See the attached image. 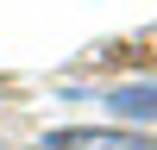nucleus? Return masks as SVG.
Masks as SVG:
<instances>
[{
    "label": "nucleus",
    "instance_id": "nucleus-2",
    "mask_svg": "<svg viewBox=\"0 0 157 150\" xmlns=\"http://www.w3.org/2000/svg\"><path fill=\"white\" fill-rule=\"evenodd\" d=\"M107 106L120 119H157V81H132V88H113Z\"/></svg>",
    "mask_w": 157,
    "mask_h": 150
},
{
    "label": "nucleus",
    "instance_id": "nucleus-1",
    "mask_svg": "<svg viewBox=\"0 0 157 150\" xmlns=\"http://www.w3.org/2000/svg\"><path fill=\"white\" fill-rule=\"evenodd\" d=\"M38 150H157V138H145V131H50Z\"/></svg>",
    "mask_w": 157,
    "mask_h": 150
}]
</instances>
